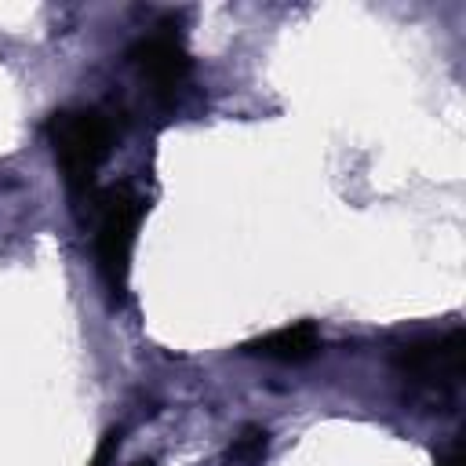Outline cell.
Listing matches in <instances>:
<instances>
[{"label":"cell","instance_id":"cell-1","mask_svg":"<svg viewBox=\"0 0 466 466\" xmlns=\"http://www.w3.org/2000/svg\"><path fill=\"white\" fill-rule=\"evenodd\" d=\"M55 160L73 193H87L113 146V124L98 109H62L47 120Z\"/></svg>","mask_w":466,"mask_h":466},{"label":"cell","instance_id":"cell-2","mask_svg":"<svg viewBox=\"0 0 466 466\" xmlns=\"http://www.w3.org/2000/svg\"><path fill=\"white\" fill-rule=\"evenodd\" d=\"M95 208H98V229H95L98 269L113 291H124L131 273V248L142 218V200L135 197L131 186H109Z\"/></svg>","mask_w":466,"mask_h":466},{"label":"cell","instance_id":"cell-3","mask_svg":"<svg viewBox=\"0 0 466 466\" xmlns=\"http://www.w3.org/2000/svg\"><path fill=\"white\" fill-rule=\"evenodd\" d=\"M462 360H466V335L462 328H451L444 335L411 342L397 353V368L411 386L422 390H455L462 379Z\"/></svg>","mask_w":466,"mask_h":466},{"label":"cell","instance_id":"cell-4","mask_svg":"<svg viewBox=\"0 0 466 466\" xmlns=\"http://www.w3.org/2000/svg\"><path fill=\"white\" fill-rule=\"evenodd\" d=\"M131 66L157 98H175L189 80V55L171 33H153L131 47Z\"/></svg>","mask_w":466,"mask_h":466},{"label":"cell","instance_id":"cell-5","mask_svg":"<svg viewBox=\"0 0 466 466\" xmlns=\"http://www.w3.org/2000/svg\"><path fill=\"white\" fill-rule=\"evenodd\" d=\"M320 346V335L313 324H291V328H277L255 342H248V353L266 357V360H280V364H299L306 357H313Z\"/></svg>","mask_w":466,"mask_h":466},{"label":"cell","instance_id":"cell-6","mask_svg":"<svg viewBox=\"0 0 466 466\" xmlns=\"http://www.w3.org/2000/svg\"><path fill=\"white\" fill-rule=\"evenodd\" d=\"M116 441H120V433H116V430H113V433H106V441L98 444V451H95L91 466H106V462L113 459V448H116Z\"/></svg>","mask_w":466,"mask_h":466},{"label":"cell","instance_id":"cell-7","mask_svg":"<svg viewBox=\"0 0 466 466\" xmlns=\"http://www.w3.org/2000/svg\"><path fill=\"white\" fill-rule=\"evenodd\" d=\"M441 466H462V459H459V448H455V451H451V455H448Z\"/></svg>","mask_w":466,"mask_h":466},{"label":"cell","instance_id":"cell-8","mask_svg":"<svg viewBox=\"0 0 466 466\" xmlns=\"http://www.w3.org/2000/svg\"><path fill=\"white\" fill-rule=\"evenodd\" d=\"M138 466H153V462H138Z\"/></svg>","mask_w":466,"mask_h":466}]
</instances>
